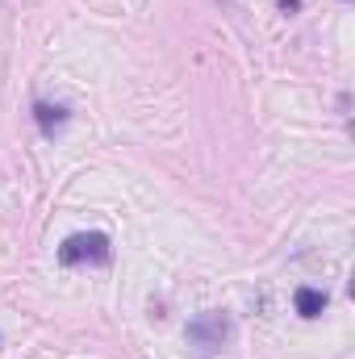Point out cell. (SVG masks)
<instances>
[{
	"instance_id": "1",
	"label": "cell",
	"mask_w": 355,
	"mask_h": 359,
	"mask_svg": "<svg viewBox=\"0 0 355 359\" xmlns=\"http://www.w3.org/2000/svg\"><path fill=\"white\" fill-rule=\"evenodd\" d=\"M59 259L63 264H105L109 259V234L100 230H88V234H72L63 247H59Z\"/></svg>"
},
{
	"instance_id": "2",
	"label": "cell",
	"mask_w": 355,
	"mask_h": 359,
	"mask_svg": "<svg viewBox=\"0 0 355 359\" xmlns=\"http://www.w3.org/2000/svg\"><path fill=\"white\" fill-rule=\"evenodd\" d=\"M230 334V322L226 313H201L196 322H188V343L201 347V351H217Z\"/></svg>"
},
{
	"instance_id": "3",
	"label": "cell",
	"mask_w": 355,
	"mask_h": 359,
	"mask_svg": "<svg viewBox=\"0 0 355 359\" xmlns=\"http://www.w3.org/2000/svg\"><path fill=\"white\" fill-rule=\"evenodd\" d=\"M34 121H38V130H42L46 138H55V134L67 126V109H63V104H51V100H38V104H34Z\"/></svg>"
},
{
	"instance_id": "4",
	"label": "cell",
	"mask_w": 355,
	"mask_h": 359,
	"mask_svg": "<svg viewBox=\"0 0 355 359\" xmlns=\"http://www.w3.org/2000/svg\"><path fill=\"white\" fill-rule=\"evenodd\" d=\"M293 305H297V313H301V318H322V309H326V292H322V288H314V284H305V288H297Z\"/></svg>"
},
{
	"instance_id": "5",
	"label": "cell",
	"mask_w": 355,
	"mask_h": 359,
	"mask_svg": "<svg viewBox=\"0 0 355 359\" xmlns=\"http://www.w3.org/2000/svg\"><path fill=\"white\" fill-rule=\"evenodd\" d=\"M276 4H280L284 13H301V0H276Z\"/></svg>"
}]
</instances>
